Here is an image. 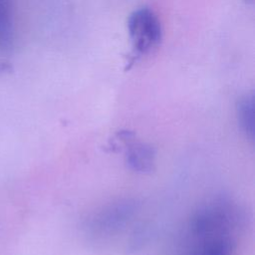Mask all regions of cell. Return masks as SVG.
Wrapping results in <instances>:
<instances>
[{"instance_id": "obj_6", "label": "cell", "mask_w": 255, "mask_h": 255, "mask_svg": "<svg viewBox=\"0 0 255 255\" xmlns=\"http://www.w3.org/2000/svg\"><path fill=\"white\" fill-rule=\"evenodd\" d=\"M254 96L253 94H245L239 98L236 105L238 123L246 136L253 140L254 138Z\"/></svg>"}, {"instance_id": "obj_1", "label": "cell", "mask_w": 255, "mask_h": 255, "mask_svg": "<svg viewBox=\"0 0 255 255\" xmlns=\"http://www.w3.org/2000/svg\"><path fill=\"white\" fill-rule=\"evenodd\" d=\"M239 221L231 200L206 201L190 215L172 255H233Z\"/></svg>"}, {"instance_id": "obj_3", "label": "cell", "mask_w": 255, "mask_h": 255, "mask_svg": "<svg viewBox=\"0 0 255 255\" xmlns=\"http://www.w3.org/2000/svg\"><path fill=\"white\" fill-rule=\"evenodd\" d=\"M138 203L133 199H121L104 206L87 221L88 233L95 237H104L121 230L134 215Z\"/></svg>"}, {"instance_id": "obj_4", "label": "cell", "mask_w": 255, "mask_h": 255, "mask_svg": "<svg viewBox=\"0 0 255 255\" xmlns=\"http://www.w3.org/2000/svg\"><path fill=\"white\" fill-rule=\"evenodd\" d=\"M121 138L128 142L126 151V163L128 168L137 173H149L154 168L155 149L144 142L133 141V133L124 131Z\"/></svg>"}, {"instance_id": "obj_2", "label": "cell", "mask_w": 255, "mask_h": 255, "mask_svg": "<svg viewBox=\"0 0 255 255\" xmlns=\"http://www.w3.org/2000/svg\"><path fill=\"white\" fill-rule=\"evenodd\" d=\"M128 32L131 44L128 65L152 53L162 40L160 20L148 7H140L128 16Z\"/></svg>"}, {"instance_id": "obj_5", "label": "cell", "mask_w": 255, "mask_h": 255, "mask_svg": "<svg viewBox=\"0 0 255 255\" xmlns=\"http://www.w3.org/2000/svg\"><path fill=\"white\" fill-rule=\"evenodd\" d=\"M14 41V0H0V53L9 51Z\"/></svg>"}]
</instances>
